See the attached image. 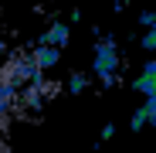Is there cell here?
Returning a JSON list of instances; mask_svg holds the SVG:
<instances>
[{
    "label": "cell",
    "mask_w": 156,
    "mask_h": 153,
    "mask_svg": "<svg viewBox=\"0 0 156 153\" xmlns=\"http://www.w3.org/2000/svg\"><path fill=\"white\" fill-rule=\"evenodd\" d=\"M122 65V58H119V48H115V41L112 38H105V41H98L95 44V58H92V71H95V78L102 82V85H115V68Z\"/></svg>",
    "instance_id": "1"
},
{
    "label": "cell",
    "mask_w": 156,
    "mask_h": 153,
    "mask_svg": "<svg viewBox=\"0 0 156 153\" xmlns=\"http://www.w3.org/2000/svg\"><path fill=\"white\" fill-rule=\"evenodd\" d=\"M34 61H37L41 71H44V68H55V65H58V44H44V41H41V48L34 51Z\"/></svg>",
    "instance_id": "2"
},
{
    "label": "cell",
    "mask_w": 156,
    "mask_h": 153,
    "mask_svg": "<svg viewBox=\"0 0 156 153\" xmlns=\"http://www.w3.org/2000/svg\"><path fill=\"white\" fill-rule=\"evenodd\" d=\"M149 122H156V116H153V109H149V102H143V106L133 112V119H129V129L139 133V129H146Z\"/></svg>",
    "instance_id": "3"
},
{
    "label": "cell",
    "mask_w": 156,
    "mask_h": 153,
    "mask_svg": "<svg viewBox=\"0 0 156 153\" xmlns=\"http://www.w3.org/2000/svg\"><path fill=\"white\" fill-rule=\"evenodd\" d=\"M68 34H71V31H68V24L58 20V24H51V27L41 34V41H44V44H58V48H61V44L68 41Z\"/></svg>",
    "instance_id": "4"
},
{
    "label": "cell",
    "mask_w": 156,
    "mask_h": 153,
    "mask_svg": "<svg viewBox=\"0 0 156 153\" xmlns=\"http://www.w3.org/2000/svg\"><path fill=\"white\" fill-rule=\"evenodd\" d=\"M88 89V75H71V78H68V92L71 95H82Z\"/></svg>",
    "instance_id": "5"
},
{
    "label": "cell",
    "mask_w": 156,
    "mask_h": 153,
    "mask_svg": "<svg viewBox=\"0 0 156 153\" xmlns=\"http://www.w3.org/2000/svg\"><path fill=\"white\" fill-rule=\"evenodd\" d=\"M143 48L156 55V24H153V27H146V34H143Z\"/></svg>",
    "instance_id": "6"
},
{
    "label": "cell",
    "mask_w": 156,
    "mask_h": 153,
    "mask_svg": "<svg viewBox=\"0 0 156 153\" xmlns=\"http://www.w3.org/2000/svg\"><path fill=\"white\" fill-rule=\"evenodd\" d=\"M139 24H143V27H153V24H156V14H153V10H143V14H139Z\"/></svg>",
    "instance_id": "7"
},
{
    "label": "cell",
    "mask_w": 156,
    "mask_h": 153,
    "mask_svg": "<svg viewBox=\"0 0 156 153\" xmlns=\"http://www.w3.org/2000/svg\"><path fill=\"white\" fill-rule=\"evenodd\" d=\"M112 136H115V126H112V122L102 126V140H112Z\"/></svg>",
    "instance_id": "8"
},
{
    "label": "cell",
    "mask_w": 156,
    "mask_h": 153,
    "mask_svg": "<svg viewBox=\"0 0 156 153\" xmlns=\"http://www.w3.org/2000/svg\"><path fill=\"white\" fill-rule=\"evenodd\" d=\"M126 4H129V0H112V7H115V10H122Z\"/></svg>",
    "instance_id": "9"
}]
</instances>
